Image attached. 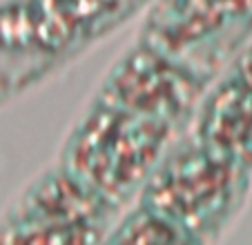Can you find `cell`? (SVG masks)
<instances>
[{
    "label": "cell",
    "instance_id": "1",
    "mask_svg": "<svg viewBox=\"0 0 252 245\" xmlns=\"http://www.w3.org/2000/svg\"><path fill=\"white\" fill-rule=\"evenodd\" d=\"M179 136L181 132L165 122L94 94L67 132L58 163L116 208L125 210L141 196Z\"/></svg>",
    "mask_w": 252,
    "mask_h": 245
},
{
    "label": "cell",
    "instance_id": "2",
    "mask_svg": "<svg viewBox=\"0 0 252 245\" xmlns=\"http://www.w3.org/2000/svg\"><path fill=\"white\" fill-rule=\"evenodd\" d=\"M250 183V170L188 129L170 145L134 203L179 227L188 243H212L234 225Z\"/></svg>",
    "mask_w": 252,
    "mask_h": 245
},
{
    "label": "cell",
    "instance_id": "3",
    "mask_svg": "<svg viewBox=\"0 0 252 245\" xmlns=\"http://www.w3.org/2000/svg\"><path fill=\"white\" fill-rule=\"evenodd\" d=\"M138 40L212 85L252 40V0H154Z\"/></svg>",
    "mask_w": 252,
    "mask_h": 245
},
{
    "label": "cell",
    "instance_id": "4",
    "mask_svg": "<svg viewBox=\"0 0 252 245\" xmlns=\"http://www.w3.org/2000/svg\"><path fill=\"white\" fill-rule=\"evenodd\" d=\"M154 0H5L2 14L18 49L47 76L148 11Z\"/></svg>",
    "mask_w": 252,
    "mask_h": 245
},
{
    "label": "cell",
    "instance_id": "5",
    "mask_svg": "<svg viewBox=\"0 0 252 245\" xmlns=\"http://www.w3.org/2000/svg\"><path fill=\"white\" fill-rule=\"evenodd\" d=\"M123 210L54 163L20 194L2 223L11 241L43 243H96L107 241Z\"/></svg>",
    "mask_w": 252,
    "mask_h": 245
},
{
    "label": "cell",
    "instance_id": "6",
    "mask_svg": "<svg viewBox=\"0 0 252 245\" xmlns=\"http://www.w3.org/2000/svg\"><path fill=\"white\" fill-rule=\"evenodd\" d=\"M208 87L190 69L136 40L107 69L96 94L183 134L192 127Z\"/></svg>",
    "mask_w": 252,
    "mask_h": 245
},
{
    "label": "cell",
    "instance_id": "7",
    "mask_svg": "<svg viewBox=\"0 0 252 245\" xmlns=\"http://www.w3.org/2000/svg\"><path fill=\"white\" fill-rule=\"evenodd\" d=\"M190 129L252 172V40L205 90Z\"/></svg>",
    "mask_w": 252,
    "mask_h": 245
}]
</instances>
